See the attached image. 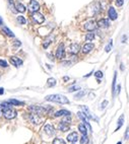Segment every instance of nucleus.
Masks as SVG:
<instances>
[{"mask_svg": "<svg viewBox=\"0 0 129 144\" xmlns=\"http://www.w3.org/2000/svg\"><path fill=\"white\" fill-rule=\"evenodd\" d=\"M45 100L47 102H53L57 103H62V105L69 103V100L65 95H62V94H50L45 97Z\"/></svg>", "mask_w": 129, "mask_h": 144, "instance_id": "f257e3e1", "label": "nucleus"}, {"mask_svg": "<svg viewBox=\"0 0 129 144\" xmlns=\"http://www.w3.org/2000/svg\"><path fill=\"white\" fill-rule=\"evenodd\" d=\"M2 115L4 116L5 119L11 120V119H14L16 117L17 113H16V111L14 110V109H11L9 107H6V108H4L2 110Z\"/></svg>", "mask_w": 129, "mask_h": 144, "instance_id": "f03ea898", "label": "nucleus"}, {"mask_svg": "<svg viewBox=\"0 0 129 144\" xmlns=\"http://www.w3.org/2000/svg\"><path fill=\"white\" fill-rule=\"evenodd\" d=\"M29 110L31 112H33L34 114H37V115H41V114H45L47 113L50 108H48V106H45V107H39V106H32L30 107Z\"/></svg>", "mask_w": 129, "mask_h": 144, "instance_id": "7ed1b4c3", "label": "nucleus"}, {"mask_svg": "<svg viewBox=\"0 0 129 144\" xmlns=\"http://www.w3.org/2000/svg\"><path fill=\"white\" fill-rule=\"evenodd\" d=\"M32 19L34 20V22H36V24L41 25V24H43V22H44L45 17H44L43 14H41L40 12L36 11V12H33L32 13Z\"/></svg>", "mask_w": 129, "mask_h": 144, "instance_id": "20e7f679", "label": "nucleus"}, {"mask_svg": "<svg viewBox=\"0 0 129 144\" xmlns=\"http://www.w3.org/2000/svg\"><path fill=\"white\" fill-rule=\"evenodd\" d=\"M97 26H98V25H97L96 20H93V19L86 21V24H85V25H83L85 30H86V31H88V32H93V31H95V30L97 28Z\"/></svg>", "mask_w": 129, "mask_h": 144, "instance_id": "39448f33", "label": "nucleus"}, {"mask_svg": "<svg viewBox=\"0 0 129 144\" xmlns=\"http://www.w3.org/2000/svg\"><path fill=\"white\" fill-rule=\"evenodd\" d=\"M65 57V49H64V45L60 44L57 48V51H56V58L58 59H63Z\"/></svg>", "mask_w": 129, "mask_h": 144, "instance_id": "423d86ee", "label": "nucleus"}, {"mask_svg": "<svg viewBox=\"0 0 129 144\" xmlns=\"http://www.w3.org/2000/svg\"><path fill=\"white\" fill-rule=\"evenodd\" d=\"M40 9V4L38 3L37 0H31V2L29 4V10L31 12H36Z\"/></svg>", "mask_w": 129, "mask_h": 144, "instance_id": "0eeeda50", "label": "nucleus"}, {"mask_svg": "<svg viewBox=\"0 0 129 144\" xmlns=\"http://www.w3.org/2000/svg\"><path fill=\"white\" fill-rule=\"evenodd\" d=\"M81 110H82V112L85 113V116L87 118V119H94V120H96V121H98V119L94 116V115L91 113V111L88 110V108L86 107V106H82L81 107Z\"/></svg>", "mask_w": 129, "mask_h": 144, "instance_id": "6e6552de", "label": "nucleus"}, {"mask_svg": "<svg viewBox=\"0 0 129 144\" xmlns=\"http://www.w3.org/2000/svg\"><path fill=\"white\" fill-rule=\"evenodd\" d=\"M97 25L102 28H107L110 26V20L108 18H102L97 22Z\"/></svg>", "mask_w": 129, "mask_h": 144, "instance_id": "1a4fd4ad", "label": "nucleus"}, {"mask_svg": "<svg viewBox=\"0 0 129 144\" xmlns=\"http://www.w3.org/2000/svg\"><path fill=\"white\" fill-rule=\"evenodd\" d=\"M77 115H78V118H79V119L82 121V122H83V124H85L89 130H92V127H91V125H89V123H88L87 118L85 116V114H83L82 112H78Z\"/></svg>", "mask_w": 129, "mask_h": 144, "instance_id": "9d476101", "label": "nucleus"}, {"mask_svg": "<svg viewBox=\"0 0 129 144\" xmlns=\"http://www.w3.org/2000/svg\"><path fill=\"white\" fill-rule=\"evenodd\" d=\"M108 16H109V19L111 20H116L117 17H118V14H117V11L115 10L114 7H110L108 10Z\"/></svg>", "mask_w": 129, "mask_h": 144, "instance_id": "9b49d317", "label": "nucleus"}, {"mask_svg": "<svg viewBox=\"0 0 129 144\" xmlns=\"http://www.w3.org/2000/svg\"><path fill=\"white\" fill-rule=\"evenodd\" d=\"M10 63L15 67H19L22 65V60H20L19 58H17L15 56H12V57H10Z\"/></svg>", "mask_w": 129, "mask_h": 144, "instance_id": "f8f14e48", "label": "nucleus"}, {"mask_svg": "<svg viewBox=\"0 0 129 144\" xmlns=\"http://www.w3.org/2000/svg\"><path fill=\"white\" fill-rule=\"evenodd\" d=\"M30 120H31V122L34 123V124H40L42 122V119L40 118V116L37 114H31V116H30Z\"/></svg>", "mask_w": 129, "mask_h": 144, "instance_id": "ddd939ff", "label": "nucleus"}, {"mask_svg": "<svg viewBox=\"0 0 129 144\" xmlns=\"http://www.w3.org/2000/svg\"><path fill=\"white\" fill-rule=\"evenodd\" d=\"M44 131L48 136H52V135L55 134V129H54V127L52 125H46L45 126V128H44Z\"/></svg>", "mask_w": 129, "mask_h": 144, "instance_id": "4468645a", "label": "nucleus"}, {"mask_svg": "<svg viewBox=\"0 0 129 144\" xmlns=\"http://www.w3.org/2000/svg\"><path fill=\"white\" fill-rule=\"evenodd\" d=\"M79 50H80L79 45L76 44V43L71 44V45H70V47H69V52H70L71 54H77L78 52H79Z\"/></svg>", "mask_w": 129, "mask_h": 144, "instance_id": "2eb2a0df", "label": "nucleus"}, {"mask_svg": "<svg viewBox=\"0 0 129 144\" xmlns=\"http://www.w3.org/2000/svg\"><path fill=\"white\" fill-rule=\"evenodd\" d=\"M93 49H94V44H92V43H87V44H86V45H83V47H82L81 51H82V53L87 54V53H89V52H91Z\"/></svg>", "mask_w": 129, "mask_h": 144, "instance_id": "dca6fc26", "label": "nucleus"}, {"mask_svg": "<svg viewBox=\"0 0 129 144\" xmlns=\"http://www.w3.org/2000/svg\"><path fill=\"white\" fill-rule=\"evenodd\" d=\"M67 140H68L69 142H76L78 140V135L76 132H72V133H70L68 136H67Z\"/></svg>", "mask_w": 129, "mask_h": 144, "instance_id": "f3484780", "label": "nucleus"}, {"mask_svg": "<svg viewBox=\"0 0 129 144\" xmlns=\"http://www.w3.org/2000/svg\"><path fill=\"white\" fill-rule=\"evenodd\" d=\"M63 116H70V112L67 110H61L55 113V117H63Z\"/></svg>", "mask_w": 129, "mask_h": 144, "instance_id": "a211bd4d", "label": "nucleus"}, {"mask_svg": "<svg viewBox=\"0 0 129 144\" xmlns=\"http://www.w3.org/2000/svg\"><path fill=\"white\" fill-rule=\"evenodd\" d=\"M59 129L62 131V132H66V131H68L69 130V125H68V123H65V122H61L60 124H59Z\"/></svg>", "mask_w": 129, "mask_h": 144, "instance_id": "6ab92c4d", "label": "nucleus"}, {"mask_svg": "<svg viewBox=\"0 0 129 144\" xmlns=\"http://www.w3.org/2000/svg\"><path fill=\"white\" fill-rule=\"evenodd\" d=\"M7 103H10V105H13V106H24L25 102H19L17 100H14V99H11L7 102Z\"/></svg>", "mask_w": 129, "mask_h": 144, "instance_id": "aec40b11", "label": "nucleus"}, {"mask_svg": "<svg viewBox=\"0 0 129 144\" xmlns=\"http://www.w3.org/2000/svg\"><path fill=\"white\" fill-rule=\"evenodd\" d=\"M2 31H3V33H4V34H6L8 37H12V38L14 37V34H13L12 32H11V31L9 30V28H8L6 25H3V27H2Z\"/></svg>", "mask_w": 129, "mask_h": 144, "instance_id": "412c9836", "label": "nucleus"}, {"mask_svg": "<svg viewBox=\"0 0 129 144\" xmlns=\"http://www.w3.org/2000/svg\"><path fill=\"white\" fill-rule=\"evenodd\" d=\"M15 9H16V11H19V12L24 13L26 11V6L24 4H21V3H17L15 5Z\"/></svg>", "mask_w": 129, "mask_h": 144, "instance_id": "4be33fe9", "label": "nucleus"}, {"mask_svg": "<svg viewBox=\"0 0 129 144\" xmlns=\"http://www.w3.org/2000/svg\"><path fill=\"white\" fill-rule=\"evenodd\" d=\"M78 130H79V132H80L82 135H86V128L85 124L78 125Z\"/></svg>", "mask_w": 129, "mask_h": 144, "instance_id": "5701e85b", "label": "nucleus"}, {"mask_svg": "<svg viewBox=\"0 0 129 144\" xmlns=\"http://www.w3.org/2000/svg\"><path fill=\"white\" fill-rule=\"evenodd\" d=\"M94 39H95V34H93L92 32H89L88 34H86V40L87 42L93 41Z\"/></svg>", "mask_w": 129, "mask_h": 144, "instance_id": "b1692460", "label": "nucleus"}, {"mask_svg": "<svg viewBox=\"0 0 129 144\" xmlns=\"http://www.w3.org/2000/svg\"><path fill=\"white\" fill-rule=\"evenodd\" d=\"M47 82H48V85L50 86V87H52V86L56 85V79L55 78H49L47 80Z\"/></svg>", "mask_w": 129, "mask_h": 144, "instance_id": "393cba45", "label": "nucleus"}, {"mask_svg": "<svg viewBox=\"0 0 129 144\" xmlns=\"http://www.w3.org/2000/svg\"><path fill=\"white\" fill-rule=\"evenodd\" d=\"M53 144H66V143L63 139H61V138H56L53 141Z\"/></svg>", "mask_w": 129, "mask_h": 144, "instance_id": "a878e982", "label": "nucleus"}, {"mask_svg": "<svg viewBox=\"0 0 129 144\" xmlns=\"http://www.w3.org/2000/svg\"><path fill=\"white\" fill-rule=\"evenodd\" d=\"M86 94V91H83V90H80L79 91V93H76L75 94V99L76 100H78V99H80V97H82L83 95H85Z\"/></svg>", "mask_w": 129, "mask_h": 144, "instance_id": "bb28decb", "label": "nucleus"}, {"mask_svg": "<svg viewBox=\"0 0 129 144\" xmlns=\"http://www.w3.org/2000/svg\"><path fill=\"white\" fill-rule=\"evenodd\" d=\"M123 121H124V116H123V115H122V116L120 117V119H119V121H118V127H117V129H116V131L117 130H118V129H120V127H121V126L123 125Z\"/></svg>", "mask_w": 129, "mask_h": 144, "instance_id": "cd10ccee", "label": "nucleus"}, {"mask_svg": "<svg viewBox=\"0 0 129 144\" xmlns=\"http://www.w3.org/2000/svg\"><path fill=\"white\" fill-rule=\"evenodd\" d=\"M17 21L19 22V24H21V25H25V24H26V18H25V17H24V16H21V15L17 17Z\"/></svg>", "mask_w": 129, "mask_h": 144, "instance_id": "c85d7f7f", "label": "nucleus"}, {"mask_svg": "<svg viewBox=\"0 0 129 144\" xmlns=\"http://www.w3.org/2000/svg\"><path fill=\"white\" fill-rule=\"evenodd\" d=\"M115 4H116V6L120 7V6H122V5L124 4V0H116V1H115Z\"/></svg>", "mask_w": 129, "mask_h": 144, "instance_id": "c756f323", "label": "nucleus"}, {"mask_svg": "<svg viewBox=\"0 0 129 144\" xmlns=\"http://www.w3.org/2000/svg\"><path fill=\"white\" fill-rule=\"evenodd\" d=\"M8 66L7 64V62L6 61H4V60H0V67H4V68H6Z\"/></svg>", "mask_w": 129, "mask_h": 144, "instance_id": "7c9ffc66", "label": "nucleus"}, {"mask_svg": "<svg viewBox=\"0 0 129 144\" xmlns=\"http://www.w3.org/2000/svg\"><path fill=\"white\" fill-rule=\"evenodd\" d=\"M79 89H80V87H79V86H72V87H70V88L68 89V91H69V93H72V91L79 90Z\"/></svg>", "mask_w": 129, "mask_h": 144, "instance_id": "2f4dec72", "label": "nucleus"}, {"mask_svg": "<svg viewBox=\"0 0 129 144\" xmlns=\"http://www.w3.org/2000/svg\"><path fill=\"white\" fill-rule=\"evenodd\" d=\"M116 76H117V74H115V76H114V79H113V86H112V91H113V94L115 93V85H116Z\"/></svg>", "mask_w": 129, "mask_h": 144, "instance_id": "473e14b6", "label": "nucleus"}, {"mask_svg": "<svg viewBox=\"0 0 129 144\" xmlns=\"http://www.w3.org/2000/svg\"><path fill=\"white\" fill-rule=\"evenodd\" d=\"M80 141H81L82 144H86V143H87V136H86V135H82Z\"/></svg>", "mask_w": 129, "mask_h": 144, "instance_id": "72a5a7b5", "label": "nucleus"}, {"mask_svg": "<svg viewBox=\"0 0 129 144\" xmlns=\"http://www.w3.org/2000/svg\"><path fill=\"white\" fill-rule=\"evenodd\" d=\"M95 76H96L97 78H102L103 77V72L102 71H97L96 73H95Z\"/></svg>", "mask_w": 129, "mask_h": 144, "instance_id": "f704fd0d", "label": "nucleus"}, {"mask_svg": "<svg viewBox=\"0 0 129 144\" xmlns=\"http://www.w3.org/2000/svg\"><path fill=\"white\" fill-rule=\"evenodd\" d=\"M111 45H112V44H111ZM111 45L106 47V52H110V51H111Z\"/></svg>", "mask_w": 129, "mask_h": 144, "instance_id": "c9c22d12", "label": "nucleus"}, {"mask_svg": "<svg viewBox=\"0 0 129 144\" xmlns=\"http://www.w3.org/2000/svg\"><path fill=\"white\" fill-rule=\"evenodd\" d=\"M125 139H128V128L126 130V134H125Z\"/></svg>", "mask_w": 129, "mask_h": 144, "instance_id": "e433bc0d", "label": "nucleus"}, {"mask_svg": "<svg viewBox=\"0 0 129 144\" xmlns=\"http://www.w3.org/2000/svg\"><path fill=\"white\" fill-rule=\"evenodd\" d=\"M3 93H4V89L0 87V94H3Z\"/></svg>", "mask_w": 129, "mask_h": 144, "instance_id": "4c0bfd02", "label": "nucleus"}, {"mask_svg": "<svg viewBox=\"0 0 129 144\" xmlns=\"http://www.w3.org/2000/svg\"><path fill=\"white\" fill-rule=\"evenodd\" d=\"M15 42H16V43H15V45H16V46H20V45H21V43H20V42H18V41H15Z\"/></svg>", "mask_w": 129, "mask_h": 144, "instance_id": "58836bf2", "label": "nucleus"}, {"mask_svg": "<svg viewBox=\"0 0 129 144\" xmlns=\"http://www.w3.org/2000/svg\"><path fill=\"white\" fill-rule=\"evenodd\" d=\"M2 25V18L0 17V25Z\"/></svg>", "mask_w": 129, "mask_h": 144, "instance_id": "ea45409f", "label": "nucleus"}, {"mask_svg": "<svg viewBox=\"0 0 129 144\" xmlns=\"http://www.w3.org/2000/svg\"><path fill=\"white\" fill-rule=\"evenodd\" d=\"M117 144H122V142H118V143H117Z\"/></svg>", "mask_w": 129, "mask_h": 144, "instance_id": "a19ab883", "label": "nucleus"}, {"mask_svg": "<svg viewBox=\"0 0 129 144\" xmlns=\"http://www.w3.org/2000/svg\"><path fill=\"white\" fill-rule=\"evenodd\" d=\"M0 114H1V113H0ZM0 116H1V115H0Z\"/></svg>", "mask_w": 129, "mask_h": 144, "instance_id": "79ce46f5", "label": "nucleus"}]
</instances>
